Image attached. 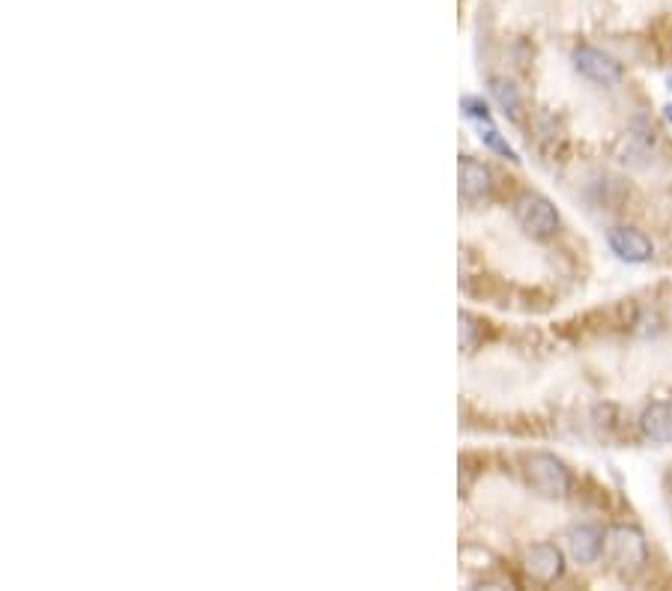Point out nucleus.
<instances>
[{
    "label": "nucleus",
    "mask_w": 672,
    "mask_h": 591,
    "mask_svg": "<svg viewBox=\"0 0 672 591\" xmlns=\"http://www.w3.org/2000/svg\"><path fill=\"white\" fill-rule=\"evenodd\" d=\"M523 472H526L529 487L538 496H544V499H565L571 493L574 478H571L568 466L559 457H553V454H532V457H526V469Z\"/></svg>",
    "instance_id": "1"
},
{
    "label": "nucleus",
    "mask_w": 672,
    "mask_h": 591,
    "mask_svg": "<svg viewBox=\"0 0 672 591\" xmlns=\"http://www.w3.org/2000/svg\"><path fill=\"white\" fill-rule=\"evenodd\" d=\"M604 550L619 571H643L649 562V541L637 526H613L604 538Z\"/></svg>",
    "instance_id": "2"
},
{
    "label": "nucleus",
    "mask_w": 672,
    "mask_h": 591,
    "mask_svg": "<svg viewBox=\"0 0 672 591\" xmlns=\"http://www.w3.org/2000/svg\"><path fill=\"white\" fill-rule=\"evenodd\" d=\"M514 218H517V224L532 239H550L559 230V212H556V206L547 197L535 195V192H529V195L514 200Z\"/></svg>",
    "instance_id": "3"
},
{
    "label": "nucleus",
    "mask_w": 672,
    "mask_h": 591,
    "mask_svg": "<svg viewBox=\"0 0 672 591\" xmlns=\"http://www.w3.org/2000/svg\"><path fill=\"white\" fill-rule=\"evenodd\" d=\"M574 69H577L586 81H592V84H598V87H616V84H622V78H625L622 63H619L616 57H610L607 51L592 48V45H580V48L574 51Z\"/></svg>",
    "instance_id": "4"
},
{
    "label": "nucleus",
    "mask_w": 672,
    "mask_h": 591,
    "mask_svg": "<svg viewBox=\"0 0 672 591\" xmlns=\"http://www.w3.org/2000/svg\"><path fill=\"white\" fill-rule=\"evenodd\" d=\"M523 571L529 580L550 586L565 574V553L556 544H532L523 553Z\"/></svg>",
    "instance_id": "5"
},
{
    "label": "nucleus",
    "mask_w": 672,
    "mask_h": 591,
    "mask_svg": "<svg viewBox=\"0 0 672 591\" xmlns=\"http://www.w3.org/2000/svg\"><path fill=\"white\" fill-rule=\"evenodd\" d=\"M607 245L622 263H649L652 254H655L652 239L637 227H610L607 230Z\"/></svg>",
    "instance_id": "6"
},
{
    "label": "nucleus",
    "mask_w": 672,
    "mask_h": 591,
    "mask_svg": "<svg viewBox=\"0 0 672 591\" xmlns=\"http://www.w3.org/2000/svg\"><path fill=\"white\" fill-rule=\"evenodd\" d=\"M562 541H565V553L577 565H595L604 553V535L595 526H571Z\"/></svg>",
    "instance_id": "7"
},
{
    "label": "nucleus",
    "mask_w": 672,
    "mask_h": 591,
    "mask_svg": "<svg viewBox=\"0 0 672 591\" xmlns=\"http://www.w3.org/2000/svg\"><path fill=\"white\" fill-rule=\"evenodd\" d=\"M640 433L649 442L667 445L672 442V400H655L640 415Z\"/></svg>",
    "instance_id": "8"
},
{
    "label": "nucleus",
    "mask_w": 672,
    "mask_h": 591,
    "mask_svg": "<svg viewBox=\"0 0 672 591\" xmlns=\"http://www.w3.org/2000/svg\"><path fill=\"white\" fill-rule=\"evenodd\" d=\"M493 192V174L481 162L463 156L460 159V195L466 200H484Z\"/></svg>",
    "instance_id": "9"
},
{
    "label": "nucleus",
    "mask_w": 672,
    "mask_h": 591,
    "mask_svg": "<svg viewBox=\"0 0 672 591\" xmlns=\"http://www.w3.org/2000/svg\"><path fill=\"white\" fill-rule=\"evenodd\" d=\"M490 96H493V102L499 105V111L511 123H520L523 120V99H520L517 87L508 78H490Z\"/></svg>",
    "instance_id": "10"
},
{
    "label": "nucleus",
    "mask_w": 672,
    "mask_h": 591,
    "mask_svg": "<svg viewBox=\"0 0 672 591\" xmlns=\"http://www.w3.org/2000/svg\"><path fill=\"white\" fill-rule=\"evenodd\" d=\"M478 132H481V141H484V147L487 150H493L496 156H502V159H508V162H520L517 159V153L511 150V144L496 132V126H493V120L490 123H478Z\"/></svg>",
    "instance_id": "11"
},
{
    "label": "nucleus",
    "mask_w": 672,
    "mask_h": 591,
    "mask_svg": "<svg viewBox=\"0 0 672 591\" xmlns=\"http://www.w3.org/2000/svg\"><path fill=\"white\" fill-rule=\"evenodd\" d=\"M478 335H481L478 320H472L469 314H460V347H463L466 353H472V350H475Z\"/></svg>",
    "instance_id": "12"
},
{
    "label": "nucleus",
    "mask_w": 672,
    "mask_h": 591,
    "mask_svg": "<svg viewBox=\"0 0 672 591\" xmlns=\"http://www.w3.org/2000/svg\"><path fill=\"white\" fill-rule=\"evenodd\" d=\"M664 117H667V123L672 126V105H667V108H664Z\"/></svg>",
    "instance_id": "13"
},
{
    "label": "nucleus",
    "mask_w": 672,
    "mask_h": 591,
    "mask_svg": "<svg viewBox=\"0 0 672 591\" xmlns=\"http://www.w3.org/2000/svg\"><path fill=\"white\" fill-rule=\"evenodd\" d=\"M667 87H670V90H672V75H667Z\"/></svg>",
    "instance_id": "14"
}]
</instances>
